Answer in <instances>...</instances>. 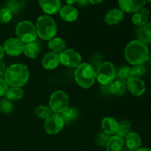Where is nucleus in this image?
Masks as SVG:
<instances>
[{"label":"nucleus","instance_id":"nucleus-1","mask_svg":"<svg viewBox=\"0 0 151 151\" xmlns=\"http://www.w3.org/2000/svg\"><path fill=\"white\" fill-rule=\"evenodd\" d=\"M125 58L128 63L136 66L147 62L150 55L148 47L139 40H133L125 49Z\"/></svg>","mask_w":151,"mask_h":151},{"label":"nucleus","instance_id":"nucleus-2","mask_svg":"<svg viewBox=\"0 0 151 151\" xmlns=\"http://www.w3.org/2000/svg\"><path fill=\"white\" fill-rule=\"evenodd\" d=\"M4 77L8 86L21 88L28 82L29 71L25 65L15 63L7 68Z\"/></svg>","mask_w":151,"mask_h":151},{"label":"nucleus","instance_id":"nucleus-3","mask_svg":"<svg viewBox=\"0 0 151 151\" xmlns=\"http://www.w3.org/2000/svg\"><path fill=\"white\" fill-rule=\"evenodd\" d=\"M75 79L81 88H91L96 81V69L90 63H81L75 69Z\"/></svg>","mask_w":151,"mask_h":151},{"label":"nucleus","instance_id":"nucleus-4","mask_svg":"<svg viewBox=\"0 0 151 151\" xmlns=\"http://www.w3.org/2000/svg\"><path fill=\"white\" fill-rule=\"evenodd\" d=\"M37 35L44 41H50L55 37L58 32L57 24L49 15H43L38 19L35 24Z\"/></svg>","mask_w":151,"mask_h":151},{"label":"nucleus","instance_id":"nucleus-5","mask_svg":"<svg viewBox=\"0 0 151 151\" xmlns=\"http://www.w3.org/2000/svg\"><path fill=\"white\" fill-rule=\"evenodd\" d=\"M116 67L111 62L106 61L99 65L96 69V80L101 85L107 86L115 81Z\"/></svg>","mask_w":151,"mask_h":151},{"label":"nucleus","instance_id":"nucleus-6","mask_svg":"<svg viewBox=\"0 0 151 151\" xmlns=\"http://www.w3.org/2000/svg\"><path fill=\"white\" fill-rule=\"evenodd\" d=\"M16 35L17 38L24 44L34 42L38 36L35 25L27 20L18 23L16 27Z\"/></svg>","mask_w":151,"mask_h":151},{"label":"nucleus","instance_id":"nucleus-7","mask_svg":"<svg viewBox=\"0 0 151 151\" xmlns=\"http://www.w3.org/2000/svg\"><path fill=\"white\" fill-rule=\"evenodd\" d=\"M49 107L52 112L60 114L69 107V97L68 94L62 90L55 91L50 95Z\"/></svg>","mask_w":151,"mask_h":151},{"label":"nucleus","instance_id":"nucleus-8","mask_svg":"<svg viewBox=\"0 0 151 151\" xmlns=\"http://www.w3.org/2000/svg\"><path fill=\"white\" fill-rule=\"evenodd\" d=\"M60 63L67 68L76 69L82 63V57L76 50L72 49H66L59 53Z\"/></svg>","mask_w":151,"mask_h":151},{"label":"nucleus","instance_id":"nucleus-9","mask_svg":"<svg viewBox=\"0 0 151 151\" xmlns=\"http://www.w3.org/2000/svg\"><path fill=\"white\" fill-rule=\"evenodd\" d=\"M65 122L59 114H52L44 122V130L50 135H55L61 131L64 126Z\"/></svg>","mask_w":151,"mask_h":151},{"label":"nucleus","instance_id":"nucleus-10","mask_svg":"<svg viewBox=\"0 0 151 151\" xmlns=\"http://www.w3.org/2000/svg\"><path fill=\"white\" fill-rule=\"evenodd\" d=\"M2 47L6 54L16 57L19 56L24 52V44L22 43L19 38H10L4 41Z\"/></svg>","mask_w":151,"mask_h":151},{"label":"nucleus","instance_id":"nucleus-11","mask_svg":"<svg viewBox=\"0 0 151 151\" xmlns=\"http://www.w3.org/2000/svg\"><path fill=\"white\" fill-rule=\"evenodd\" d=\"M127 90L135 97H141L146 91V86L141 78H132L126 83Z\"/></svg>","mask_w":151,"mask_h":151},{"label":"nucleus","instance_id":"nucleus-12","mask_svg":"<svg viewBox=\"0 0 151 151\" xmlns=\"http://www.w3.org/2000/svg\"><path fill=\"white\" fill-rule=\"evenodd\" d=\"M118 4L124 13H134L145 5L146 0H118Z\"/></svg>","mask_w":151,"mask_h":151},{"label":"nucleus","instance_id":"nucleus-13","mask_svg":"<svg viewBox=\"0 0 151 151\" xmlns=\"http://www.w3.org/2000/svg\"><path fill=\"white\" fill-rule=\"evenodd\" d=\"M60 64L58 53L50 51L46 53L41 60V65L46 70H53Z\"/></svg>","mask_w":151,"mask_h":151},{"label":"nucleus","instance_id":"nucleus-14","mask_svg":"<svg viewBox=\"0 0 151 151\" xmlns=\"http://www.w3.org/2000/svg\"><path fill=\"white\" fill-rule=\"evenodd\" d=\"M39 5L46 15H54L59 13L61 8L60 0H39Z\"/></svg>","mask_w":151,"mask_h":151},{"label":"nucleus","instance_id":"nucleus-15","mask_svg":"<svg viewBox=\"0 0 151 151\" xmlns=\"http://www.w3.org/2000/svg\"><path fill=\"white\" fill-rule=\"evenodd\" d=\"M125 13L119 8H113L109 10L104 16L105 23L109 25H116L124 19Z\"/></svg>","mask_w":151,"mask_h":151},{"label":"nucleus","instance_id":"nucleus-16","mask_svg":"<svg viewBox=\"0 0 151 151\" xmlns=\"http://www.w3.org/2000/svg\"><path fill=\"white\" fill-rule=\"evenodd\" d=\"M150 15V12L148 9L145 7H142L134 13L132 18H131L132 23L137 27L142 26L148 22Z\"/></svg>","mask_w":151,"mask_h":151},{"label":"nucleus","instance_id":"nucleus-17","mask_svg":"<svg viewBox=\"0 0 151 151\" xmlns=\"http://www.w3.org/2000/svg\"><path fill=\"white\" fill-rule=\"evenodd\" d=\"M59 15L62 20L66 22H73L76 21L78 18V10L72 5L63 6L59 11Z\"/></svg>","mask_w":151,"mask_h":151},{"label":"nucleus","instance_id":"nucleus-18","mask_svg":"<svg viewBox=\"0 0 151 151\" xmlns=\"http://www.w3.org/2000/svg\"><path fill=\"white\" fill-rule=\"evenodd\" d=\"M139 41L145 44H151V22H147L142 26L138 27L136 30Z\"/></svg>","mask_w":151,"mask_h":151},{"label":"nucleus","instance_id":"nucleus-19","mask_svg":"<svg viewBox=\"0 0 151 151\" xmlns=\"http://www.w3.org/2000/svg\"><path fill=\"white\" fill-rule=\"evenodd\" d=\"M125 144L127 148L131 151H135L142 147V139L137 133L130 132L125 137Z\"/></svg>","mask_w":151,"mask_h":151},{"label":"nucleus","instance_id":"nucleus-20","mask_svg":"<svg viewBox=\"0 0 151 151\" xmlns=\"http://www.w3.org/2000/svg\"><path fill=\"white\" fill-rule=\"evenodd\" d=\"M118 121L112 116H106L102 120L101 126L103 131L109 135L116 134L118 127Z\"/></svg>","mask_w":151,"mask_h":151},{"label":"nucleus","instance_id":"nucleus-21","mask_svg":"<svg viewBox=\"0 0 151 151\" xmlns=\"http://www.w3.org/2000/svg\"><path fill=\"white\" fill-rule=\"evenodd\" d=\"M125 145L124 139L117 135L111 136L106 145V151H122Z\"/></svg>","mask_w":151,"mask_h":151},{"label":"nucleus","instance_id":"nucleus-22","mask_svg":"<svg viewBox=\"0 0 151 151\" xmlns=\"http://www.w3.org/2000/svg\"><path fill=\"white\" fill-rule=\"evenodd\" d=\"M47 46L50 51L58 53V54L66 50V41L63 38H58V37H54L48 41Z\"/></svg>","mask_w":151,"mask_h":151},{"label":"nucleus","instance_id":"nucleus-23","mask_svg":"<svg viewBox=\"0 0 151 151\" xmlns=\"http://www.w3.org/2000/svg\"><path fill=\"white\" fill-rule=\"evenodd\" d=\"M131 78H132V75H131V68L129 66H119L116 70V77H115L116 81L126 84Z\"/></svg>","mask_w":151,"mask_h":151},{"label":"nucleus","instance_id":"nucleus-24","mask_svg":"<svg viewBox=\"0 0 151 151\" xmlns=\"http://www.w3.org/2000/svg\"><path fill=\"white\" fill-rule=\"evenodd\" d=\"M109 90L113 95L116 97H122L125 95L127 91L126 84L122 83L115 80L109 86Z\"/></svg>","mask_w":151,"mask_h":151},{"label":"nucleus","instance_id":"nucleus-25","mask_svg":"<svg viewBox=\"0 0 151 151\" xmlns=\"http://www.w3.org/2000/svg\"><path fill=\"white\" fill-rule=\"evenodd\" d=\"M40 52H41V50H40L39 46L35 41L24 44L23 53H24L25 55L29 58H36L39 55Z\"/></svg>","mask_w":151,"mask_h":151},{"label":"nucleus","instance_id":"nucleus-26","mask_svg":"<svg viewBox=\"0 0 151 151\" xmlns=\"http://www.w3.org/2000/svg\"><path fill=\"white\" fill-rule=\"evenodd\" d=\"M5 97L10 101H15L22 99L24 96V91L22 88L18 87H10L5 93Z\"/></svg>","mask_w":151,"mask_h":151},{"label":"nucleus","instance_id":"nucleus-27","mask_svg":"<svg viewBox=\"0 0 151 151\" xmlns=\"http://www.w3.org/2000/svg\"><path fill=\"white\" fill-rule=\"evenodd\" d=\"M131 123L126 119H122L120 122H118L117 130H116V135L121 138H125L131 131Z\"/></svg>","mask_w":151,"mask_h":151},{"label":"nucleus","instance_id":"nucleus-28","mask_svg":"<svg viewBox=\"0 0 151 151\" xmlns=\"http://www.w3.org/2000/svg\"><path fill=\"white\" fill-rule=\"evenodd\" d=\"M65 122H72L78 118V111L75 108L68 107L64 111L60 114Z\"/></svg>","mask_w":151,"mask_h":151},{"label":"nucleus","instance_id":"nucleus-29","mask_svg":"<svg viewBox=\"0 0 151 151\" xmlns=\"http://www.w3.org/2000/svg\"><path fill=\"white\" fill-rule=\"evenodd\" d=\"M35 114L39 119H46L52 114V111L49 106L41 105L35 108Z\"/></svg>","mask_w":151,"mask_h":151},{"label":"nucleus","instance_id":"nucleus-30","mask_svg":"<svg viewBox=\"0 0 151 151\" xmlns=\"http://www.w3.org/2000/svg\"><path fill=\"white\" fill-rule=\"evenodd\" d=\"M25 0H9L7 7L10 9L13 13H19L24 8Z\"/></svg>","mask_w":151,"mask_h":151},{"label":"nucleus","instance_id":"nucleus-31","mask_svg":"<svg viewBox=\"0 0 151 151\" xmlns=\"http://www.w3.org/2000/svg\"><path fill=\"white\" fill-rule=\"evenodd\" d=\"M131 71L132 78H142L145 75L147 69H146L145 66L144 65L141 64L134 66L132 68H131Z\"/></svg>","mask_w":151,"mask_h":151},{"label":"nucleus","instance_id":"nucleus-32","mask_svg":"<svg viewBox=\"0 0 151 151\" xmlns=\"http://www.w3.org/2000/svg\"><path fill=\"white\" fill-rule=\"evenodd\" d=\"M13 13L7 7L2 8L0 10V23L7 24L12 19Z\"/></svg>","mask_w":151,"mask_h":151},{"label":"nucleus","instance_id":"nucleus-33","mask_svg":"<svg viewBox=\"0 0 151 151\" xmlns=\"http://www.w3.org/2000/svg\"><path fill=\"white\" fill-rule=\"evenodd\" d=\"M13 104L12 101L7 99L0 100V111L4 114H9L13 111Z\"/></svg>","mask_w":151,"mask_h":151},{"label":"nucleus","instance_id":"nucleus-34","mask_svg":"<svg viewBox=\"0 0 151 151\" xmlns=\"http://www.w3.org/2000/svg\"><path fill=\"white\" fill-rule=\"evenodd\" d=\"M111 137L110 135L107 134L106 133L103 132L100 133L98 134L97 137V144L100 146H106V145L107 144L108 141H109V138Z\"/></svg>","mask_w":151,"mask_h":151},{"label":"nucleus","instance_id":"nucleus-35","mask_svg":"<svg viewBox=\"0 0 151 151\" xmlns=\"http://www.w3.org/2000/svg\"><path fill=\"white\" fill-rule=\"evenodd\" d=\"M8 85L5 82L4 79L2 78H0V97L5 95V93L7 90L8 89Z\"/></svg>","mask_w":151,"mask_h":151},{"label":"nucleus","instance_id":"nucleus-36","mask_svg":"<svg viewBox=\"0 0 151 151\" xmlns=\"http://www.w3.org/2000/svg\"><path fill=\"white\" fill-rule=\"evenodd\" d=\"M6 69H7V66H6L5 63L2 60H0V78H2L4 76Z\"/></svg>","mask_w":151,"mask_h":151},{"label":"nucleus","instance_id":"nucleus-37","mask_svg":"<svg viewBox=\"0 0 151 151\" xmlns=\"http://www.w3.org/2000/svg\"><path fill=\"white\" fill-rule=\"evenodd\" d=\"M77 3L81 7H84V6H86L89 3V1L88 0H78Z\"/></svg>","mask_w":151,"mask_h":151},{"label":"nucleus","instance_id":"nucleus-38","mask_svg":"<svg viewBox=\"0 0 151 151\" xmlns=\"http://www.w3.org/2000/svg\"><path fill=\"white\" fill-rule=\"evenodd\" d=\"M4 54H5V52H4V49H3V47L0 45V60H2V58H4Z\"/></svg>","mask_w":151,"mask_h":151},{"label":"nucleus","instance_id":"nucleus-39","mask_svg":"<svg viewBox=\"0 0 151 151\" xmlns=\"http://www.w3.org/2000/svg\"><path fill=\"white\" fill-rule=\"evenodd\" d=\"M103 1V0H88L89 3L93 4H100V3H101Z\"/></svg>","mask_w":151,"mask_h":151},{"label":"nucleus","instance_id":"nucleus-40","mask_svg":"<svg viewBox=\"0 0 151 151\" xmlns=\"http://www.w3.org/2000/svg\"><path fill=\"white\" fill-rule=\"evenodd\" d=\"M135 151H151L150 147H141L139 149H137Z\"/></svg>","mask_w":151,"mask_h":151},{"label":"nucleus","instance_id":"nucleus-41","mask_svg":"<svg viewBox=\"0 0 151 151\" xmlns=\"http://www.w3.org/2000/svg\"><path fill=\"white\" fill-rule=\"evenodd\" d=\"M77 1H78V0H66L68 5H72V4H75V3L77 2Z\"/></svg>","mask_w":151,"mask_h":151},{"label":"nucleus","instance_id":"nucleus-42","mask_svg":"<svg viewBox=\"0 0 151 151\" xmlns=\"http://www.w3.org/2000/svg\"><path fill=\"white\" fill-rule=\"evenodd\" d=\"M147 62H148V63L150 64V66H151V54H150V55H149V57H148V58H147Z\"/></svg>","mask_w":151,"mask_h":151},{"label":"nucleus","instance_id":"nucleus-43","mask_svg":"<svg viewBox=\"0 0 151 151\" xmlns=\"http://www.w3.org/2000/svg\"><path fill=\"white\" fill-rule=\"evenodd\" d=\"M146 1H147V2L149 3H151V0H146Z\"/></svg>","mask_w":151,"mask_h":151}]
</instances>
